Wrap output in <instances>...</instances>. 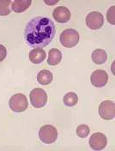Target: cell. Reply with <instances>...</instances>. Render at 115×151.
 Here are the masks:
<instances>
[{"instance_id":"obj_1","label":"cell","mask_w":115,"mask_h":151,"mask_svg":"<svg viewBox=\"0 0 115 151\" xmlns=\"http://www.w3.org/2000/svg\"><path fill=\"white\" fill-rule=\"evenodd\" d=\"M56 34L53 22L46 17H36L31 19L24 29L26 43L34 48H42L47 46Z\"/></svg>"},{"instance_id":"obj_2","label":"cell","mask_w":115,"mask_h":151,"mask_svg":"<svg viewBox=\"0 0 115 151\" xmlns=\"http://www.w3.org/2000/svg\"><path fill=\"white\" fill-rule=\"evenodd\" d=\"M59 40L65 47L71 48L76 47L79 42V34L76 29L68 28L61 33Z\"/></svg>"},{"instance_id":"obj_3","label":"cell","mask_w":115,"mask_h":151,"mask_svg":"<svg viewBox=\"0 0 115 151\" xmlns=\"http://www.w3.org/2000/svg\"><path fill=\"white\" fill-rule=\"evenodd\" d=\"M39 137L46 144L52 143L57 140L58 131L57 129L50 124H46L41 126L39 131Z\"/></svg>"},{"instance_id":"obj_4","label":"cell","mask_w":115,"mask_h":151,"mask_svg":"<svg viewBox=\"0 0 115 151\" xmlns=\"http://www.w3.org/2000/svg\"><path fill=\"white\" fill-rule=\"evenodd\" d=\"M9 106L10 109L16 113L24 112L28 108V100L25 94H16L11 96L9 101Z\"/></svg>"},{"instance_id":"obj_5","label":"cell","mask_w":115,"mask_h":151,"mask_svg":"<svg viewBox=\"0 0 115 151\" xmlns=\"http://www.w3.org/2000/svg\"><path fill=\"white\" fill-rule=\"evenodd\" d=\"M29 98L32 106L35 108H41L47 102V94L42 88H40L33 89L30 92Z\"/></svg>"},{"instance_id":"obj_6","label":"cell","mask_w":115,"mask_h":151,"mask_svg":"<svg viewBox=\"0 0 115 151\" xmlns=\"http://www.w3.org/2000/svg\"><path fill=\"white\" fill-rule=\"evenodd\" d=\"M86 25L88 28L93 30L99 29L103 26L104 23V17L103 15L98 11L90 12L86 17Z\"/></svg>"},{"instance_id":"obj_7","label":"cell","mask_w":115,"mask_h":151,"mask_svg":"<svg viewBox=\"0 0 115 151\" xmlns=\"http://www.w3.org/2000/svg\"><path fill=\"white\" fill-rule=\"evenodd\" d=\"M99 114L106 120H111L114 119L115 106L111 101H104L99 106Z\"/></svg>"},{"instance_id":"obj_8","label":"cell","mask_w":115,"mask_h":151,"mask_svg":"<svg viewBox=\"0 0 115 151\" xmlns=\"http://www.w3.org/2000/svg\"><path fill=\"white\" fill-rule=\"evenodd\" d=\"M106 142H107V139L106 137L103 133L101 132H96L94 133L90 138L88 143L90 145V147L95 150H101L106 146Z\"/></svg>"},{"instance_id":"obj_9","label":"cell","mask_w":115,"mask_h":151,"mask_svg":"<svg viewBox=\"0 0 115 151\" xmlns=\"http://www.w3.org/2000/svg\"><path fill=\"white\" fill-rule=\"evenodd\" d=\"M91 83L96 88H101L104 87L108 81V75L105 70H95L90 76Z\"/></svg>"},{"instance_id":"obj_10","label":"cell","mask_w":115,"mask_h":151,"mask_svg":"<svg viewBox=\"0 0 115 151\" xmlns=\"http://www.w3.org/2000/svg\"><path fill=\"white\" fill-rule=\"evenodd\" d=\"M52 17L59 23H65L70 19V11L65 6H58L52 11Z\"/></svg>"},{"instance_id":"obj_11","label":"cell","mask_w":115,"mask_h":151,"mask_svg":"<svg viewBox=\"0 0 115 151\" xmlns=\"http://www.w3.org/2000/svg\"><path fill=\"white\" fill-rule=\"evenodd\" d=\"M46 57L47 53L42 48H34L29 52V60L34 65H38L43 62Z\"/></svg>"},{"instance_id":"obj_12","label":"cell","mask_w":115,"mask_h":151,"mask_svg":"<svg viewBox=\"0 0 115 151\" xmlns=\"http://www.w3.org/2000/svg\"><path fill=\"white\" fill-rule=\"evenodd\" d=\"M61 60H62V53L58 49L52 48L49 51L47 59L48 65L52 66L57 65L61 62Z\"/></svg>"},{"instance_id":"obj_13","label":"cell","mask_w":115,"mask_h":151,"mask_svg":"<svg viewBox=\"0 0 115 151\" xmlns=\"http://www.w3.org/2000/svg\"><path fill=\"white\" fill-rule=\"evenodd\" d=\"M91 58L93 62L96 63V65H102L107 59V54L103 49H96L93 52Z\"/></svg>"},{"instance_id":"obj_14","label":"cell","mask_w":115,"mask_h":151,"mask_svg":"<svg viewBox=\"0 0 115 151\" xmlns=\"http://www.w3.org/2000/svg\"><path fill=\"white\" fill-rule=\"evenodd\" d=\"M31 4L30 0H16L12 3V9L17 13H21L29 9Z\"/></svg>"},{"instance_id":"obj_15","label":"cell","mask_w":115,"mask_h":151,"mask_svg":"<svg viewBox=\"0 0 115 151\" xmlns=\"http://www.w3.org/2000/svg\"><path fill=\"white\" fill-rule=\"evenodd\" d=\"M52 74L50 70H43L40 71L37 75V81L40 84L48 85L50 84L52 81Z\"/></svg>"},{"instance_id":"obj_16","label":"cell","mask_w":115,"mask_h":151,"mask_svg":"<svg viewBox=\"0 0 115 151\" xmlns=\"http://www.w3.org/2000/svg\"><path fill=\"white\" fill-rule=\"evenodd\" d=\"M78 102V96L74 92H69L64 96V104L67 106H73Z\"/></svg>"},{"instance_id":"obj_17","label":"cell","mask_w":115,"mask_h":151,"mask_svg":"<svg viewBox=\"0 0 115 151\" xmlns=\"http://www.w3.org/2000/svg\"><path fill=\"white\" fill-rule=\"evenodd\" d=\"M10 0H0V16H8L10 13Z\"/></svg>"},{"instance_id":"obj_18","label":"cell","mask_w":115,"mask_h":151,"mask_svg":"<svg viewBox=\"0 0 115 151\" xmlns=\"http://www.w3.org/2000/svg\"><path fill=\"white\" fill-rule=\"evenodd\" d=\"M90 132L89 127L86 124H81L77 128V135L81 138H85L88 136Z\"/></svg>"},{"instance_id":"obj_19","label":"cell","mask_w":115,"mask_h":151,"mask_svg":"<svg viewBox=\"0 0 115 151\" xmlns=\"http://www.w3.org/2000/svg\"><path fill=\"white\" fill-rule=\"evenodd\" d=\"M114 10H115V6H112L110 9L107 10V13H106V18L109 23L114 25L115 24V19H114Z\"/></svg>"},{"instance_id":"obj_20","label":"cell","mask_w":115,"mask_h":151,"mask_svg":"<svg viewBox=\"0 0 115 151\" xmlns=\"http://www.w3.org/2000/svg\"><path fill=\"white\" fill-rule=\"evenodd\" d=\"M7 55V50L3 45H0V62H2Z\"/></svg>"},{"instance_id":"obj_21","label":"cell","mask_w":115,"mask_h":151,"mask_svg":"<svg viewBox=\"0 0 115 151\" xmlns=\"http://www.w3.org/2000/svg\"><path fill=\"white\" fill-rule=\"evenodd\" d=\"M44 3H45L46 4H48V5H53V4H58V0H54V1H49V0L47 1V0H45Z\"/></svg>"}]
</instances>
